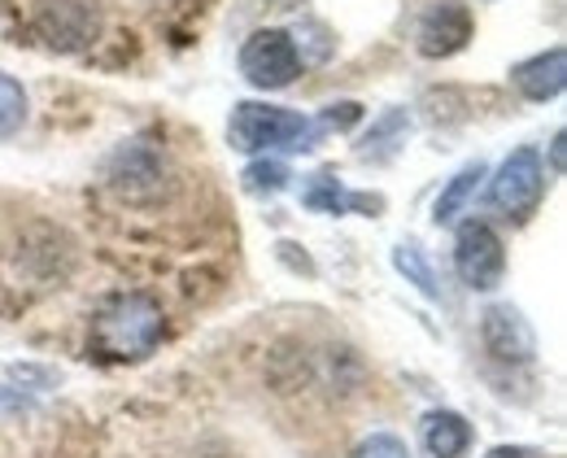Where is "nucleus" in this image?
I'll use <instances>...</instances> for the list:
<instances>
[{"label": "nucleus", "mask_w": 567, "mask_h": 458, "mask_svg": "<svg viewBox=\"0 0 567 458\" xmlns=\"http://www.w3.org/2000/svg\"><path fill=\"white\" fill-rule=\"evenodd\" d=\"M162 336H166V314L144 293H123L101 305V314L92 319V345L110 363H141L162 345Z\"/></svg>", "instance_id": "obj_1"}, {"label": "nucleus", "mask_w": 567, "mask_h": 458, "mask_svg": "<svg viewBox=\"0 0 567 458\" xmlns=\"http://www.w3.org/2000/svg\"><path fill=\"white\" fill-rule=\"evenodd\" d=\"M323 140V127L301 118L297 110L284 105H262V101H240L227 118V145L236 153H262V149H288L306 153Z\"/></svg>", "instance_id": "obj_2"}, {"label": "nucleus", "mask_w": 567, "mask_h": 458, "mask_svg": "<svg viewBox=\"0 0 567 458\" xmlns=\"http://www.w3.org/2000/svg\"><path fill=\"white\" fill-rule=\"evenodd\" d=\"M489 197H494V206L506 219H515V223L533 219L537 206H542V197H546V162H542V153L533 149V145L511 153L497 166Z\"/></svg>", "instance_id": "obj_3"}, {"label": "nucleus", "mask_w": 567, "mask_h": 458, "mask_svg": "<svg viewBox=\"0 0 567 458\" xmlns=\"http://www.w3.org/2000/svg\"><path fill=\"white\" fill-rule=\"evenodd\" d=\"M301 66H306V62H301L292 35H288V31H276V27L254 31V35L245 40V49H240V75L249 79L254 87H262V92L288 87L292 79L301 75Z\"/></svg>", "instance_id": "obj_4"}, {"label": "nucleus", "mask_w": 567, "mask_h": 458, "mask_svg": "<svg viewBox=\"0 0 567 458\" xmlns=\"http://www.w3.org/2000/svg\"><path fill=\"white\" fill-rule=\"evenodd\" d=\"M454 271L476 293H489V289L502 284V275H506V249H502V240H497V231L489 223L467 219L458 228V236H454Z\"/></svg>", "instance_id": "obj_5"}, {"label": "nucleus", "mask_w": 567, "mask_h": 458, "mask_svg": "<svg viewBox=\"0 0 567 458\" xmlns=\"http://www.w3.org/2000/svg\"><path fill=\"white\" fill-rule=\"evenodd\" d=\"M35 31L44 35L49 49L74 53L101 31L96 0H40L35 4Z\"/></svg>", "instance_id": "obj_6"}, {"label": "nucleus", "mask_w": 567, "mask_h": 458, "mask_svg": "<svg viewBox=\"0 0 567 458\" xmlns=\"http://www.w3.org/2000/svg\"><path fill=\"white\" fill-rule=\"evenodd\" d=\"M472 31H476V18L463 0H427L415 40L424 58H454L458 49H467Z\"/></svg>", "instance_id": "obj_7"}, {"label": "nucleus", "mask_w": 567, "mask_h": 458, "mask_svg": "<svg viewBox=\"0 0 567 458\" xmlns=\"http://www.w3.org/2000/svg\"><path fill=\"white\" fill-rule=\"evenodd\" d=\"M481 336H485V350H489L494 358H502V363H528V358L537 354V336H533L528 319L506 302H497L485 310Z\"/></svg>", "instance_id": "obj_8"}, {"label": "nucleus", "mask_w": 567, "mask_h": 458, "mask_svg": "<svg viewBox=\"0 0 567 458\" xmlns=\"http://www.w3.org/2000/svg\"><path fill=\"white\" fill-rule=\"evenodd\" d=\"M511 83L528 96V101H555L567 83V53L564 49H550V53H537L528 62H519L511 71Z\"/></svg>", "instance_id": "obj_9"}, {"label": "nucleus", "mask_w": 567, "mask_h": 458, "mask_svg": "<svg viewBox=\"0 0 567 458\" xmlns=\"http://www.w3.org/2000/svg\"><path fill=\"white\" fill-rule=\"evenodd\" d=\"M420 437H424L427 458H463L472 446V424L454 410H427Z\"/></svg>", "instance_id": "obj_10"}, {"label": "nucleus", "mask_w": 567, "mask_h": 458, "mask_svg": "<svg viewBox=\"0 0 567 458\" xmlns=\"http://www.w3.org/2000/svg\"><path fill=\"white\" fill-rule=\"evenodd\" d=\"M301 201H306L310 210H323V215H346V210L375 215V210H384V197H371V192H346L328 170L310 179V188L301 192Z\"/></svg>", "instance_id": "obj_11"}, {"label": "nucleus", "mask_w": 567, "mask_h": 458, "mask_svg": "<svg viewBox=\"0 0 567 458\" xmlns=\"http://www.w3.org/2000/svg\"><path fill=\"white\" fill-rule=\"evenodd\" d=\"M489 170H485V162H467L450 184H445V192L436 197V206H432V223L436 228H445V223H454L463 210H467V201L476 197V188H481V179H485Z\"/></svg>", "instance_id": "obj_12"}, {"label": "nucleus", "mask_w": 567, "mask_h": 458, "mask_svg": "<svg viewBox=\"0 0 567 458\" xmlns=\"http://www.w3.org/2000/svg\"><path fill=\"white\" fill-rule=\"evenodd\" d=\"M406 132H411V118H406V110H393V114H384V118L371 127V136L362 140L358 157H362V162H384V157H393V153H398V145H393V140H402Z\"/></svg>", "instance_id": "obj_13"}, {"label": "nucleus", "mask_w": 567, "mask_h": 458, "mask_svg": "<svg viewBox=\"0 0 567 458\" xmlns=\"http://www.w3.org/2000/svg\"><path fill=\"white\" fill-rule=\"evenodd\" d=\"M27 110H31V101H27L22 83L13 75H0V140H9V136L22 132Z\"/></svg>", "instance_id": "obj_14"}, {"label": "nucleus", "mask_w": 567, "mask_h": 458, "mask_svg": "<svg viewBox=\"0 0 567 458\" xmlns=\"http://www.w3.org/2000/svg\"><path fill=\"white\" fill-rule=\"evenodd\" d=\"M393 267L424 293V298H441V289H436V275H432V267H427V258L420 253V244H398L393 249Z\"/></svg>", "instance_id": "obj_15"}, {"label": "nucleus", "mask_w": 567, "mask_h": 458, "mask_svg": "<svg viewBox=\"0 0 567 458\" xmlns=\"http://www.w3.org/2000/svg\"><path fill=\"white\" fill-rule=\"evenodd\" d=\"M240 179H245V188H249V192H267V197H271V192L288 188V179H292V175H288V166H284V162H254Z\"/></svg>", "instance_id": "obj_16"}, {"label": "nucleus", "mask_w": 567, "mask_h": 458, "mask_svg": "<svg viewBox=\"0 0 567 458\" xmlns=\"http://www.w3.org/2000/svg\"><path fill=\"white\" fill-rule=\"evenodd\" d=\"M350 458H411V450H406V441L393 437V433H371Z\"/></svg>", "instance_id": "obj_17"}, {"label": "nucleus", "mask_w": 567, "mask_h": 458, "mask_svg": "<svg viewBox=\"0 0 567 458\" xmlns=\"http://www.w3.org/2000/svg\"><path fill=\"white\" fill-rule=\"evenodd\" d=\"M550 162H555V175H564V132H555L550 140Z\"/></svg>", "instance_id": "obj_18"}, {"label": "nucleus", "mask_w": 567, "mask_h": 458, "mask_svg": "<svg viewBox=\"0 0 567 458\" xmlns=\"http://www.w3.org/2000/svg\"><path fill=\"white\" fill-rule=\"evenodd\" d=\"M489 458H528V450H519V446H497Z\"/></svg>", "instance_id": "obj_19"}, {"label": "nucleus", "mask_w": 567, "mask_h": 458, "mask_svg": "<svg viewBox=\"0 0 567 458\" xmlns=\"http://www.w3.org/2000/svg\"><path fill=\"white\" fill-rule=\"evenodd\" d=\"M18 402H22V397H18V393H9V388L0 384V406H18Z\"/></svg>", "instance_id": "obj_20"}]
</instances>
